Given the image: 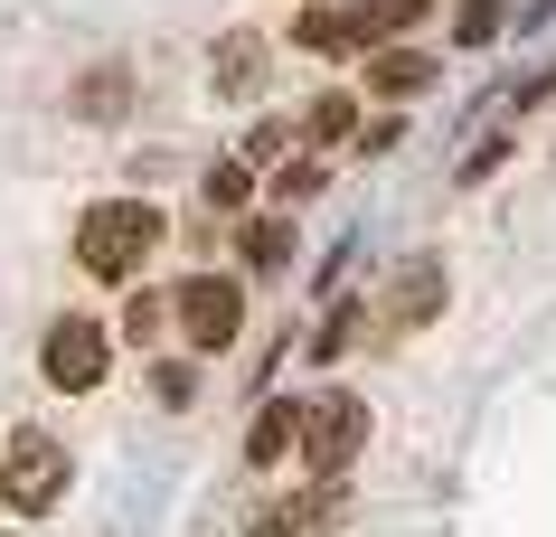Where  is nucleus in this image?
Wrapping results in <instances>:
<instances>
[{"label": "nucleus", "instance_id": "nucleus-1", "mask_svg": "<svg viewBox=\"0 0 556 537\" xmlns=\"http://www.w3.org/2000/svg\"><path fill=\"white\" fill-rule=\"evenodd\" d=\"M151 255H161V208H151V199H94V208L76 217V265H86L94 283H132Z\"/></svg>", "mask_w": 556, "mask_h": 537}, {"label": "nucleus", "instance_id": "nucleus-2", "mask_svg": "<svg viewBox=\"0 0 556 537\" xmlns=\"http://www.w3.org/2000/svg\"><path fill=\"white\" fill-rule=\"evenodd\" d=\"M38 368H48V387H66V396L104 387V368H114V330L86 321V311H58V321H48V349H38Z\"/></svg>", "mask_w": 556, "mask_h": 537}, {"label": "nucleus", "instance_id": "nucleus-3", "mask_svg": "<svg viewBox=\"0 0 556 537\" xmlns=\"http://www.w3.org/2000/svg\"><path fill=\"white\" fill-rule=\"evenodd\" d=\"M0 500L20 509V519H48L66 500V452L48 434H10L0 444Z\"/></svg>", "mask_w": 556, "mask_h": 537}, {"label": "nucleus", "instance_id": "nucleus-4", "mask_svg": "<svg viewBox=\"0 0 556 537\" xmlns=\"http://www.w3.org/2000/svg\"><path fill=\"white\" fill-rule=\"evenodd\" d=\"M358 444H368V406H358V396H312V406H302V462H312V472L321 481H340L358 462Z\"/></svg>", "mask_w": 556, "mask_h": 537}, {"label": "nucleus", "instance_id": "nucleus-5", "mask_svg": "<svg viewBox=\"0 0 556 537\" xmlns=\"http://www.w3.org/2000/svg\"><path fill=\"white\" fill-rule=\"evenodd\" d=\"M179 330H189V349H227L236 321H245V293H236L227 273H199V283H179Z\"/></svg>", "mask_w": 556, "mask_h": 537}, {"label": "nucleus", "instance_id": "nucleus-6", "mask_svg": "<svg viewBox=\"0 0 556 537\" xmlns=\"http://www.w3.org/2000/svg\"><path fill=\"white\" fill-rule=\"evenodd\" d=\"M340 528H350V490H340V481H312V490L274 500L255 519V537H340Z\"/></svg>", "mask_w": 556, "mask_h": 537}, {"label": "nucleus", "instance_id": "nucleus-7", "mask_svg": "<svg viewBox=\"0 0 556 537\" xmlns=\"http://www.w3.org/2000/svg\"><path fill=\"white\" fill-rule=\"evenodd\" d=\"M443 293H453V283H443V265H434V255H415V265L387 283V330H425V321L443 311Z\"/></svg>", "mask_w": 556, "mask_h": 537}, {"label": "nucleus", "instance_id": "nucleus-8", "mask_svg": "<svg viewBox=\"0 0 556 537\" xmlns=\"http://www.w3.org/2000/svg\"><path fill=\"white\" fill-rule=\"evenodd\" d=\"M293 48H312V57H350V48H368V20L340 10V0H312V10L293 20Z\"/></svg>", "mask_w": 556, "mask_h": 537}, {"label": "nucleus", "instance_id": "nucleus-9", "mask_svg": "<svg viewBox=\"0 0 556 537\" xmlns=\"http://www.w3.org/2000/svg\"><path fill=\"white\" fill-rule=\"evenodd\" d=\"M207 76H217L227 104H245V94L264 86V38L255 29H227V38H217V57H207Z\"/></svg>", "mask_w": 556, "mask_h": 537}, {"label": "nucleus", "instance_id": "nucleus-10", "mask_svg": "<svg viewBox=\"0 0 556 537\" xmlns=\"http://www.w3.org/2000/svg\"><path fill=\"white\" fill-rule=\"evenodd\" d=\"M293 444H302V406L283 396V406H264V415H255V434H245V462H283Z\"/></svg>", "mask_w": 556, "mask_h": 537}, {"label": "nucleus", "instance_id": "nucleus-11", "mask_svg": "<svg viewBox=\"0 0 556 537\" xmlns=\"http://www.w3.org/2000/svg\"><path fill=\"white\" fill-rule=\"evenodd\" d=\"M368 86H378V94H425V86H434V57H415V48H378V57H368Z\"/></svg>", "mask_w": 556, "mask_h": 537}, {"label": "nucleus", "instance_id": "nucleus-12", "mask_svg": "<svg viewBox=\"0 0 556 537\" xmlns=\"http://www.w3.org/2000/svg\"><path fill=\"white\" fill-rule=\"evenodd\" d=\"M236 255H245L255 273H283V255H293V227H283V217H245V227H236Z\"/></svg>", "mask_w": 556, "mask_h": 537}, {"label": "nucleus", "instance_id": "nucleus-13", "mask_svg": "<svg viewBox=\"0 0 556 537\" xmlns=\"http://www.w3.org/2000/svg\"><path fill=\"white\" fill-rule=\"evenodd\" d=\"M199 189H207V208H245V189H255V170H245V161H217V170H207Z\"/></svg>", "mask_w": 556, "mask_h": 537}, {"label": "nucleus", "instance_id": "nucleus-14", "mask_svg": "<svg viewBox=\"0 0 556 537\" xmlns=\"http://www.w3.org/2000/svg\"><path fill=\"white\" fill-rule=\"evenodd\" d=\"M302 123H312V142H340V132H350V94H312V114H302Z\"/></svg>", "mask_w": 556, "mask_h": 537}, {"label": "nucleus", "instance_id": "nucleus-15", "mask_svg": "<svg viewBox=\"0 0 556 537\" xmlns=\"http://www.w3.org/2000/svg\"><path fill=\"white\" fill-rule=\"evenodd\" d=\"M358 321H368V311H358V302H340V311H330V321L312 330V358H340V349H350V330H358Z\"/></svg>", "mask_w": 556, "mask_h": 537}, {"label": "nucleus", "instance_id": "nucleus-16", "mask_svg": "<svg viewBox=\"0 0 556 537\" xmlns=\"http://www.w3.org/2000/svg\"><path fill=\"white\" fill-rule=\"evenodd\" d=\"M453 38H463V48H491V38H500V0H463Z\"/></svg>", "mask_w": 556, "mask_h": 537}, {"label": "nucleus", "instance_id": "nucleus-17", "mask_svg": "<svg viewBox=\"0 0 556 537\" xmlns=\"http://www.w3.org/2000/svg\"><path fill=\"white\" fill-rule=\"evenodd\" d=\"M274 189H283V199H321L330 170H321V161H283V179H274Z\"/></svg>", "mask_w": 556, "mask_h": 537}, {"label": "nucleus", "instance_id": "nucleus-18", "mask_svg": "<svg viewBox=\"0 0 556 537\" xmlns=\"http://www.w3.org/2000/svg\"><path fill=\"white\" fill-rule=\"evenodd\" d=\"M161 321H170V302H161V293H132V311H123V330H132V340H161Z\"/></svg>", "mask_w": 556, "mask_h": 537}]
</instances>
